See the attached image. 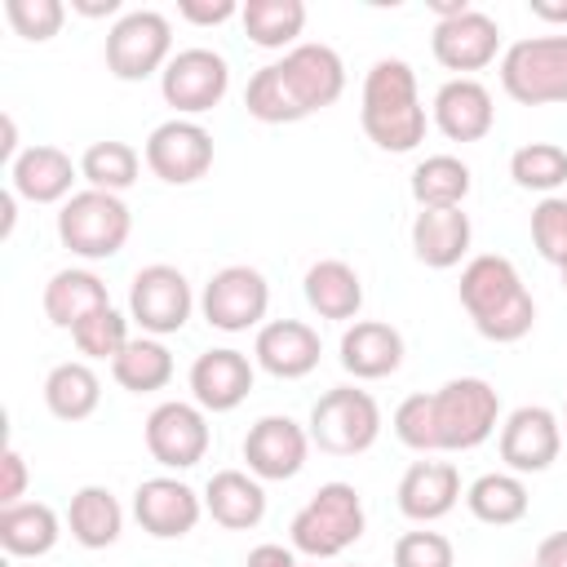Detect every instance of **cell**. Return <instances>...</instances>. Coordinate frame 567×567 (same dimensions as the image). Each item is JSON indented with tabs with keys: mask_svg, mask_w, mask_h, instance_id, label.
<instances>
[{
	"mask_svg": "<svg viewBox=\"0 0 567 567\" xmlns=\"http://www.w3.org/2000/svg\"><path fill=\"white\" fill-rule=\"evenodd\" d=\"M363 133L381 151H412L425 137V106L416 97V75L403 58L372 62L363 80Z\"/></svg>",
	"mask_w": 567,
	"mask_h": 567,
	"instance_id": "6da1fadb",
	"label": "cell"
},
{
	"mask_svg": "<svg viewBox=\"0 0 567 567\" xmlns=\"http://www.w3.org/2000/svg\"><path fill=\"white\" fill-rule=\"evenodd\" d=\"M363 501L350 483H323L292 518V545L310 558H332L363 536Z\"/></svg>",
	"mask_w": 567,
	"mask_h": 567,
	"instance_id": "7a4b0ae2",
	"label": "cell"
},
{
	"mask_svg": "<svg viewBox=\"0 0 567 567\" xmlns=\"http://www.w3.org/2000/svg\"><path fill=\"white\" fill-rule=\"evenodd\" d=\"M128 208L111 190H75L58 213V239L80 257H115L128 239Z\"/></svg>",
	"mask_w": 567,
	"mask_h": 567,
	"instance_id": "3957f363",
	"label": "cell"
},
{
	"mask_svg": "<svg viewBox=\"0 0 567 567\" xmlns=\"http://www.w3.org/2000/svg\"><path fill=\"white\" fill-rule=\"evenodd\" d=\"M501 84L523 106L567 102V35L514 40L501 62Z\"/></svg>",
	"mask_w": 567,
	"mask_h": 567,
	"instance_id": "277c9868",
	"label": "cell"
},
{
	"mask_svg": "<svg viewBox=\"0 0 567 567\" xmlns=\"http://www.w3.org/2000/svg\"><path fill=\"white\" fill-rule=\"evenodd\" d=\"M377 430H381V408L359 385H332L310 408V439L332 456L368 452L377 443Z\"/></svg>",
	"mask_w": 567,
	"mask_h": 567,
	"instance_id": "5b68a950",
	"label": "cell"
},
{
	"mask_svg": "<svg viewBox=\"0 0 567 567\" xmlns=\"http://www.w3.org/2000/svg\"><path fill=\"white\" fill-rule=\"evenodd\" d=\"M501 399L483 377H452L443 390H434V421H439V447H478L496 430Z\"/></svg>",
	"mask_w": 567,
	"mask_h": 567,
	"instance_id": "8992f818",
	"label": "cell"
},
{
	"mask_svg": "<svg viewBox=\"0 0 567 567\" xmlns=\"http://www.w3.org/2000/svg\"><path fill=\"white\" fill-rule=\"evenodd\" d=\"M173 44V27L159 9H133L124 13L106 35V66L120 80H146Z\"/></svg>",
	"mask_w": 567,
	"mask_h": 567,
	"instance_id": "52a82bcc",
	"label": "cell"
},
{
	"mask_svg": "<svg viewBox=\"0 0 567 567\" xmlns=\"http://www.w3.org/2000/svg\"><path fill=\"white\" fill-rule=\"evenodd\" d=\"M190 306H195V297H190V284H186V275L177 266L155 261V266H142L133 275L128 310L146 332H159V337L164 332H182L186 319H190Z\"/></svg>",
	"mask_w": 567,
	"mask_h": 567,
	"instance_id": "ba28073f",
	"label": "cell"
},
{
	"mask_svg": "<svg viewBox=\"0 0 567 567\" xmlns=\"http://www.w3.org/2000/svg\"><path fill=\"white\" fill-rule=\"evenodd\" d=\"M226 84H230V71H226V58L213 53V49H182L168 58L164 66V102L186 111V115H199V111H213L221 97H226Z\"/></svg>",
	"mask_w": 567,
	"mask_h": 567,
	"instance_id": "9c48e42d",
	"label": "cell"
},
{
	"mask_svg": "<svg viewBox=\"0 0 567 567\" xmlns=\"http://www.w3.org/2000/svg\"><path fill=\"white\" fill-rule=\"evenodd\" d=\"M146 164L168 186H190L213 168V137L195 120H164L146 137Z\"/></svg>",
	"mask_w": 567,
	"mask_h": 567,
	"instance_id": "30bf717a",
	"label": "cell"
},
{
	"mask_svg": "<svg viewBox=\"0 0 567 567\" xmlns=\"http://www.w3.org/2000/svg\"><path fill=\"white\" fill-rule=\"evenodd\" d=\"M270 306L266 275L252 266H221L204 284V319L221 332H244L252 328Z\"/></svg>",
	"mask_w": 567,
	"mask_h": 567,
	"instance_id": "8fae6325",
	"label": "cell"
},
{
	"mask_svg": "<svg viewBox=\"0 0 567 567\" xmlns=\"http://www.w3.org/2000/svg\"><path fill=\"white\" fill-rule=\"evenodd\" d=\"M563 447V425L549 408H518L509 412V421L501 425V461L509 465V474H540L558 461Z\"/></svg>",
	"mask_w": 567,
	"mask_h": 567,
	"instance_id": "7c38bea8",
	"label": "cell"
},
{
	"mask_svg": "<svg viewBox=\"0 0 567 567\" xmlns=\"http://www.w3.org/2000/svg\"><path fill=\"white\" fill-rule=\"evenodd\" d=\"M279 71H284V80H288V89L306 115L332 106L346 89V62L332 44H292L284 53Z\"/></svg>",
	"mask_w": 567,
	"mask_h": 567,
	"instance_id": "4fadbf2b",
	"label": "cell"
},
{
	"mask_svg": "<svg viewBox=\"0 0 567 567\" xmlns=\"http://www.w3.org/2000/svg\"><path fill=\"white\" fill-rule=\"evenodd\" d=\"M146 447L168 470H190L208 452V425L190 403H159L146 416Z\"/></svg>",
	"mask_w": 567,
	"mask_h": 567,
	"instance_id": "5bb4252c",
	"label": "cell"
},
{
	"mask_svg": "<svg viewBox=\"0 0 567 567\" xmlns=\"http://www.w3.org/2000/svg\"><path fill=\"white\" fill-rule=\"evenodd\" d=\"M306 430L292 416H261L244 434V461L257 478H292L306 465Z\"/></svg>",
	"mask_w": 567,
	"mask_h": 567,
	"instance_id": "9a60e30c",
	"label": "cell"
},
{
	"mask_svg": "<svg viewBox=\"0 0 567 567\" xmlns=\"http://www.w3.org/2000/svg\"><path fill=\"white\" fill-rule=\"evenodd\" d=\"M434 58L447 66V71H478L496 58V44H501V27L496 18H487L483 9H465L456 18H443L434 27Z\"/></svg>",
	"mask_w": 567,
	"mask_h": 567,
	"instance_id": "2e32d148",
	"label": "cell"
},
{
	"mask_svg": "<svg viewBox=\"0 0 567 567\" xmlns=\"http://www.w3.org/2000/svg\"><path fill=\"white\" fill-rule=\"evenodd\" d=\"M133 514H137L142 532H151L159 540H177L199 523V496L177 478H146L133 492Z\"/></svg>",
	"mask_w": 567,
	"mask_h": 567,
	"instance_id": "e0dca14e",
	"label": "cell"
},
{
	"mask_svg": "<svg viewBox=\"0 0 567 567\" xmlns=\"http://www.w3.org/2000/svg\"><path fill=\"white\" fill-rule=\"evenodd\" d=\"M434 120H439L443 137H452V142H478V137H487V128L496 120V106H492L487 84H478L474 75L447 80L439 89V97H434Z\"/></svg>",
	"mask_w": 567,
	"mask_h": 567,
	"instance_id": "ac0fdd59",
	"label": "cell"
},
{
	"mask_svg": "<svg viewBox=\"0 0 567 567\" xmlns=\"http://www.w3.org/2000/svg\"><path fill=\"white\" fill-rule=\"evenodd\" d=\"M403 363V337L399 328L381 323V319H359L346 328L341 337V368L359 381H381L390 372H399Z\"/></svg>",
	"mask_w": 567,
	"mask_h": 567,
	"instance_id": "d6986e66",
	"label": "cell"
},
{
	"mask_svg": "<svg viewBox=\"0 0 567 567\" xmlns=\"http://www.w3.org/2000/svg\"><path fill=\"white\" fill-rule=\"evenodd\" d=\"M190 390H195L199 408L230 412L252 390V363L239 350H204L195 359V368H190Z\"/></svg>",
	"mask_w": 567,
	"mask_h": 567,
	"instance_id": "ffe728a7",
	"label": "cell"
},
{
	"mask_svg": "<svg viewBox=\"0 0 567 567\" xmlns=\"http://www.w3.org/2000/svg\"><path fill=\"white\" fill-rule=\"evenodd\" d=\"M257 363L284 381L306 377L319 363V332L301 319H275L257 332Z\"/></svg>",
	"mask_w": 567,
	"mask_h": 567,
	"instance_id": "44dd1931",
	"label": "cell"
},
{
	"mask_svg": "<svg viewBox=\"0 0 567 567\" xmlns=\"http://www.w3.org/2000/svg\"><path fill=\"white\" fill-rule=\"evenodd\" d=\"M461 496V474L447 461H416L399 478V509L416 523L443 518Z\"/></svg>",
	"mask_w": 567,
	"mask_h": 567,
	"instance_id": "7402d4cb",
	"label": "cell"
},
{
	"mask_svg": "<svg viewBox=\"0 0 567 567\" xmlns=\"http://www.w3.org/2000/svg\"><path fill=\"white\" fill-rule=\"evenodd\" d=\"M470 235L474 230H470V217L461 208H421L412 221V252H416V261L447 270L465 257Z\"/></svg>",
	"mask_w": 567,
	"mask_h": 567,
	"instance_id": "603a6c76",
	"label": "cell"
},
{
	"mask_svg": "<svg viewBox=\"0 0 567 567\" xmlns=\"http://www.w3.org/2000/svg\"><path fill=\"white\" fill-rule=\"evenodd\" d=\"M523 292V279L514 270L509 257H496V252H483L474 257L465 270H461V306L470 310V319H487L496 315L505 301H514Z\"/></svg>",
	"mask_w": 567,
	"mask_h": 567,
	"instance_id": "cb8c5ba5",
	"label": "cell"
},
{
	"mask_svg": "<svg viewBox=\"0 0 567 567\" xmlns=\"http://www.w3.org/2000/svg\"><path fill=\"white\" fill-rule=\"evenodd\" d=\"M204 505H208L213 523H221V527H230V532H248V527H257L261 514H266V492H261V483H257L252 474H244V470H217V474L208 478V487H204Z\"/></svg>",
	"mask_w": 567,
	"mask_h": 567,
	"instance_id": "d4e9b609",
	"label": "cell"
},
{
	"mask_svg": "<svg viewBox=\"0 0 567 567\" xmlns=\"http://www.w3.org/2000/svg\"><path fill=\"white\" fill-rule=\"evenodd\" d=\"M306 301L319 319H354L363 306V279L350 261L323 257L306 270Z\"/></svg>",
	"mask_w": 567,
	"mask_h": 567,
	"instance_id": "484cf974",
	"label": "cell"
},
{
	"mask_svg": "<svg viewBox=\"0 0 567 567\" xmlns=\"http://www.w3.org/2000/svg\"><path fill=\"white\" fill-rule=\"evenodd\" d=\"M71 182H75V164L62 146L40 142L13 159V190L35 199V204H53V199L71 195Z\"/></svg>",
	"mask_w": 567,
	"mask_h": 567,
	"instance_id": "4316f807",
	"label": "cell"
},
{
	"mask_svg": "<svg viewBox=\"0 0 567 567\" xmlns=\"http://www.w3.org/2000/svg\"><path fill=\"white\" fill-rule=\"evenodd\" d=\"M102 306H111L106 284L97 275H89V270H58L44 284V315L58 328H75L80 319H89Z\"/></svg>",
	"mask_w": 567,
	"mask_h": 567,
	"instance_id": "83f0119b",
	"label": "cell"
},
{
	"mask_svg": "<svg viewBox=\"0 0 567 567\" xmlns=\"http://www.w3.org/2000/svg\"><path fill=\"white\" fill-rule=\"evenodd\" d=\"M58 540V514L44 501H18L0 509V545L13 558H40Z\"/></svg>",
	"mask_w": 567,
	"mask_h": 567,
	"instance_id": "f1b7e54d",
	"label": "cell"
},
{
	"mask_svg": "<svg viewBox=\"0 0 567 567\" xmlns=\"http://www.w3.org/2000/svg\"><path fill=\"white\" fill-rule=\"evenodd\" d=\"M102 399V381L89 363H58L49 377H44V403L58 421H84Z\"/></svg>",
	"mask_w": 567,
	"mask_h": 567,
	"instance_id": "f546056e",
	"label": "cell"
},
{
	"mask_svg": "<svg viewBox=\"0 0 567 567\" xmlns=\"http://www.w3.org/2000/svg\"><path fill=\"white\" fill-rule=\"evenodd\" d=\"M66 523H71V536H75L84 549H106V545H115L124 514H120V501H115L106 487H80V492L71 496Z\"/></svg>",
	"mask_w": 567,
	"mask_h": 567,
	"instance_id": "4dcf8cb0",
	"label": "cell"
},
{
	"mask_svg": "<svg viewBox=\"0 0 567 567\" xmlns=\"http://www.w3.org/2000/svg\"><path fill=\"white\" fill-rule=\"evenodd\" d=\"M470 195V164L456 155H425L412 168V199L421 208H461Z\"/></svg>",
	"mask_w": 567,
	"mask_h": 567,
	"instance_id": "1f68e13d",
	"label": "cell"
},
{
	"mask_svg": "<svg viewBox=\"0 0 567 567\" xmlns=\"http://www.w3.org/2000/svg\"><path fill=\"white\" fill-rule=\"evenodd\" d=\"M465 501H470V514L478 523L509 527L527 514V483L518 474H483V478L470 483Z\"/></svg>",
	"mask_w": 567,
	"mask_h": 567,
	"instance_id": "d6a6232c",
	"label": "cell"
},
{
	"mask_svg": "<svg viewBox=\"0 0 567 567\" xmlns=\"http://www.w3.org/2000/svg\"><path fill=\"white\" fill-rule=\"evenodd\" d=\"M111 377H115L124 390H133V394H151V390L168 385V377H173V354H168L159 341L137 337V341H128V346L111 359Z\"/></svg>",
	"mask_w": 567,
	"mask_h": 567,
	"instance_id": "836d02e7",
	"label": "cell"
},
{
	"mask_svg": "<svg viewBox=\"0 0 567 567\" xmlns=\"http://www.w3.org/2000/svg\"><path fill=\"white\" fill-rule=\"evenodd\" d=\"M244 31L252 35V44L261 49H284L301 35L306 27V4L301 0H248L239 9Z\"/></svg>",
	"mask_w": 567,
	"mask_h": 567,
	"instance_id": "e575fe53",
	"label": "cell"
},
{
	"mask_svg": "<svg viewBox=\"0 0 567 567\" xmlns=\"http://www.w3.org/2000/svg\"><path fill=\"white\" fill-rule=\"evenodd\" d=\"M244 106H248V115L261 120V124H292V120L306 115L301 102L292 97L284 71H279V62L252 71V80H248V89H244Z\"/></svg>",
	"mask_w": 567,
	"mask_h": 567,
	"instance_id": "d590c367",
	"label": "cell"
},
{
	"mask_svg": "<svg viewBox=\"0 0 567 567\" xmlns=\"http://www.w3.org/2000/svg\"><path fill=\"white\" fill-rule=\"evenodd\" d=\"M137 151L128 146V142H115V137H106V142H93L89 151H84V159H80V173L89 177V186L93 190H124V186H133L137 182Z\"/></svg>",
	"mask_w": 567,
	"mask_h": 567,
	"instance_id": "8d00e7d4",
	"label": "cell"
},
{
	"mask_svg": "<svg viewBox=\"0 0 567 567\" xmlns=\"http://www.w3.org/2000/svg\"><path fill=\"white\" fill-rule=\"evenodd\" d=\"M509 177L523 190H558L567 182V151L558 142H527L509 155Z\"/></svg>",
	"mask_w": 567,
	"mask_h": 567,
	"instance_id": "74e56055",
	"label": "cell"
},
{
	"mask_svg": "<svg viewBox=\"0 0 567 567\" xmlns=\"http://www.w3.org/2000/svg\"><path fill=\"white\" fill-rule=\"evenodd\" d=\"M71 341L89 359H115L133 337H128V319L115 306H102V310H93L89 319H80L71 328Z\"/></svg>",
	"mask_w": 567,
	"mask_h": 567,
	"instance_id": "f35d334b",
	"label": "cell"
},
{
	"mask_svg": "<svg viewBox=\"0 0 567 567\" xmlns=\"http://www.w3.org/2000/svg\"><path fill=\"white\" fill-rule=\"evenodd\" d=\"M532 244L545 261H554L558 270L567 266V199L545 195L532 208Z\"/></svg>",
	"mask_w": 567,
	"mask_h": 567,
	"instance_id": "ab89813d",
	"label": "cell"
},
{
	"mask_svg": "<svg viewBox=\"0 0 567 567\" xmlns=\"http://www.w3.org/2000/svg\"><path fill=\"white\" fill-rule=\"evenodd\" d=\"M394 434L399 443L416 447V452H434L439 447V421H434V394H408L394 408Z\"/></svg>",
	"mask_w": 567,
	"mask_h": 567,
	"instance_id": "60d3db41",
	"label": "cell"
},
{
	"mask_svg": "<svg viewBox=\"0 0 567 567\" xmlns=\"http://www.w3.org/2000/svg\"><path fill=\"white\" fill-rule=\"evenodd\" d=\"M4 13H9L13 31L22 40H35V44L40 40H53L58 27H62V18H66L62 0H4Z\"/></svg>",
	"mask_w": 567,
	"mask_h": 567,
	"instance_id": "b9f144b4",
	"label": "cell"
},
{
	"mask_svg": "<svg viewBox=\"0 0 567 567\" xmlns=\"http://www.w3.org/2000/svg\"><path fill=\"white\" fill-rule=\"evenodd\" d=\"M394 567H456V549L443 532H403L394 540Z\"/></svg>",
	"mask_w": 567,
	"mask_h": 567,
	"instance_id": "7bdbcfd3",
	"label": "cell"
},
{
	"mask_svg": "<svg viewBox=\"0 0 567 567\" xmlns=\"http://www.w3.org/2000/svg\"><path fill=\"white\" fill-rule=\"evenodd\" d=\"M532 323H536V301H532V292L523 288L514 301H505L496 315H487V319H478L474 328L487 337V341H523L527 332H532Z\"/></svg>",
	"mask_w": 567,
	"mask_h": 567,
	"instance_id": "ee69618b",
	"label": "cell"
},
{
	"mask_svg": "<svg viewBox=\"0 0 567 567\" xmlns=\"http://www.w3.org/2000/svg\"><path fill=\"white\" fill-rule=\"evenodd\" d=\"M22 492H27V461L4 443V452H0V505H18Z\"/></svg>",
	"mask_w": 567,
	"mask_h": 567,
	"instance_id": "f6af8a7d",
	"label": "cell"
},
{
	"mask_svg": "<svg viewBox=\"0 0 567 567\" xmlns=\"http://www.w3.org/2000/svg\"><path fill=\"white\" fill-rule=\"evenodd\" d=\"M186 22H199V27H217L235 13V0H182L177 4Z\"/></svg>",
	"mask_w": 567,
	"mask_h": 567,
	"instance_id": "bcb514c9",
	"label": "cell"
},
{
	"mask_svg": "<svg viewBox=\"0 0 567 567\" xmlns=\"http://www.w3.org/2000/svg\"><path fill=\"white\" fill-rule=\"evenodd\" d=\"M244 567H297V558H292V549H284V545H257V549L244 558Z\"/></svg>",
	"mask_w": 567,
	"mask_h": 567,
	"instance_id": "7dc6e473",
	"label": "cell"
},
{
	"mask_svg": "<svg viewBox=\"0 0 567 567\" xmlns=\"http://www.w3.org/2000/svg\"><path fill=\"white\" fill-rule=\"evenodd\" d=\"M536 567H567V532H554L536 549Z\"/></svg>",
	"mask_w": 567,
	"mask_h": 567,
	"instance_id": "c3c4849f",
	"label": "cell"
},
{
	"mask_svg": "<svg viewBox=\"0 0 567 567\" xmlns=\"http://www.w3.org/2000/svg\"><path fill=\"white\" fill-rule=\"evenodd\" d=\"M13 151H18V124L9 111H0V164H9Z\"/></svg>",
	"mask_w": 567,
	"mask_h": 567,
	"instance_id": "681fc988",
	"label": "cell"
},
{
	"mask_svg": "<svg viewBox=\"0 0 567 567\" xmlns=\"http://www.w3.org/2000/svg\"><path fill=\"white\" fill-rule=\"evenodd\" d=\"M532 13L540 22H567V0H532Z\"/></svg>",
	"mask_w": 567,
	"mask_h": 567,
	"instance_id": "f907efd6",
	"label": "cell"
},
{
	"mask_svg": "<svg viewBox=\"0 0 567 567\" xmlns=\"http://www.w3.org/2000/svg\"><path fill=\"white\" fill-rule=\"evenodd\" d=\"M13 217H18L13 190H0V239H9V235H13Z\"/></svg>",
	"mask_w": 567,
	"mask_h": 567,
	"instance_id": "816d5d0a",
	"label": "cell"
},
{
	"mask_svg": "<svg viewBox=\"0 0 567 567\" xmlns=\"http://www.w3.org/2000/svg\"><path fill=\"white\" fill-rule=\"evenodd\" d=\"M80 13H89V18H97V13H115V4L120 0H71Z\"/></svg>",
	"mask_w": 567,
	"mask_h": 567,
	"instance_id": "f5cc1de1",
	"label": "cell"
},
{
	"mask_svg": "<svg viewBox=\"0 0 567 567\" xmlns=\"http://www.w3.org/2000/svg\"><path fill=\"white\" fill-rule=\"evenodd\" d=\"M430 4H434V13H439V22H443V18H456V13H465V9H470L465 0H430Z\"/></svg>",
	"mask_w": 567,
	"mask_h": 567,
	"instance_id": "db71d44e",
	"label": "cell"
},
{
	"mask_svg": "<svg viewBox=\"0 0 567 567\" xmlns=\"http://www.w3.org/2000/svg\"><path fill=\"white\" fill-rule=\"evenodd\" d=\"M563 288H567V266H563Z\"/></svg>",
	"mask_w": 567,
	"mask_h": 567,
	"instance_id": "11a10c76",
	"label": "cell"
},
{
	"mask_svg": "<svg viewBox=\"0 0 567 567\" xmlns=\"http://www.w3.org/2000/svg\"><path fill=\"white\" fill-rule=\"evenodd\" d=\"M563 425H567V412H563Z\"/></svg>",
	"mask_w": 567,
	"mask_h": 567,
	"instance_id": "9f6ffc18",
	"label": "cell"
},
{
	"mask_svg": "<svg viewBox=\"0 0 567 567\" xmlns=\"http://www.w3.org/2000/svg\"><path fill=\"white\" fill-rule=\"evenodd\" d=\"M532 567H536V563H532Z\"/></svg>",
	"mask_w": 567,
	"mask_h": 567,
	"instance_id": "6f0895ef",
	"label": "cell"
},
{
	"mask_svg": "<svg viewBox=\"0 0 567 567\" xmlns=\"http://www.w3.org/2000/svg\"><path fill=\"white\" fill-rule=\"evenodd\" d=\"M297 567H301V563H297Z\"/></svg>",
	"mask_w": 567,
	"mask_h": 567,
	"instance_id": "680465c9",
	"label": "cell"
}]
</instances>
